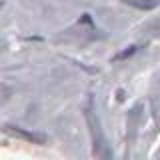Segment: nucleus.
<instances>
[{"instance_id":"f03ea898","label":"nucleus","mask_w":160,"mask_h":160,"mask_svg":"<svg viewBox=\"0 0 160 160\" xmlns=\"http://www.w3.org/2000/svg\"><path fill=\"white\" fill-rule=\"evenodd\" d=\"M128 4H132V6H136V8H144V10H150V8H154L156 6V0H148V2H136V0H126Z\"/></svg>"},{"instance_id":"f257e3e1","label":"nucleus","mask_w":160,"mask_h":160,"mask_svg":"<svg viewBox=\"0 0 160 160\" xmlns=\"http://www.w3.org/2000/svg\"><path fill=\"white\" fill-rule=\"evenodd\" d=\"M6 132L16 136V138L26 140V142H32V144H44L46 142V136L42 132H32V130H24V128H18V126H6Z\"/></svg>"},{"instance_id":"7ed1b4c3","label":"nucleus","mask_w":160,"mask_h":160,"mask_svg":"<svg viewBox=\"0 0 160 160\" xmlns=\"http://www.w3.org/2000/svg\"><path fill=\"white\" fill-rule=\"evenodd\" d=\"M134 52H136V46H130V48H126V50H124V52H120V54H116V56H114V60H124V58L132 56Z\"/></svg>"}]
</instances>
